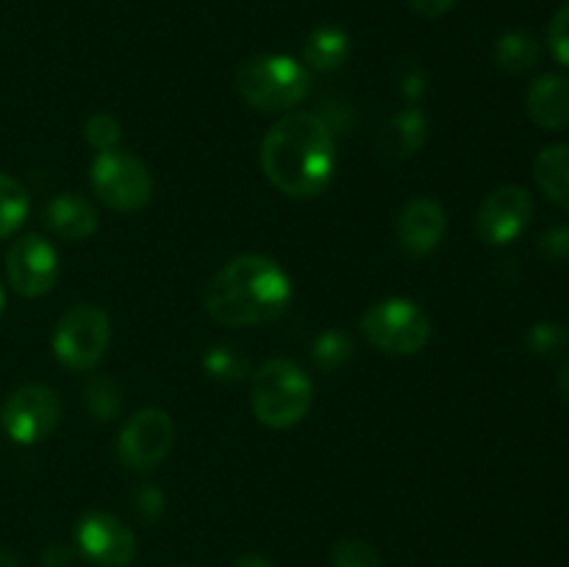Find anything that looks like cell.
Listing matches in <instances>:
<instances>
[{
  "instance_id": "3957f363",
  "label": "cell",
  "mask_w": 569,
  "mask_h": 567,
  "mask_svg": "<svg viewBox=\"0 0 569 567\" xmlns=\"http://www.w3.org/2000/svg\"><path fill=\"white\" fill-rule=\"evenodd\" d=\"M311 378L292 359H270L253 372L250 404L253 415L267 428H292L311 409Z\"/></svg>"
},
{
  "instance_id": "603a6c76",
  "label": "cell",
  "mask_w": 569,
  "mask_h": 567,
  "mask_svg": "<svg viewBox=\"0 0 569 567\" xmlns=\"http://www.w3.org/2000/svg\"><path fill=\"white\" fill-rule=\"evenodd\" d=\"M83 400H87V409L92 411L98 420H111V417H117V411H120L122 406L120 387L106 376L89 378L87 389H83Z\"/></svg>"
},
{
  "instance_id": "d6a6232c",
  "label": "cell",
  "mask_w": 569,
  "mask_h": 567,
  "mask_svg": "<svg viewBox=\"0 0 569 567\" xmlns=\"http://www.w3.org/2000/svg\"><path fill=\"white\" fill-rule=\"evenodd\" d=\"M559 389H561V395L569 400V359L561 365V370H559Z\"/></svg>"
},
{
  "instance_id": "5bb4252c",
  "label": "cell",
  "mask_w": 569,
  "mask_h": 567,
  "mask_svg": "<svg viewBox=\"0 0 569 567\" xmlns=\"http://www.w3.org/2000/svg\"><path fill=\"white\" fill-rule=\"evenodd\" d=\"M44 228L64 242H81L98 231V211L83 195L61 192L44 203Z\"/></svg>"
},
{
  "instance_id": "e0dca14e",
  "label": "cell",
  "mask_w": 569,
  "mask_h": 567,
  "mask_svg": "<svg viewBox=\"0 0 569 567\" xmlns=\"http://www.w3.org/2000/svg\"><path fill=\"white\" fill-rule=\"evenodd\" d=\"M533 181L550 203L569 211V145H550L537 156Z\"/></svg>"
},
{
  "instance_id": "4dcf8cb0",
  "label": "cell",
  "mask_w": 569,
  "mask_h": 567,
  "mask_svg": "<svg viewBox=\"0 0 569 567\" xmlns=\"http://www.w3.org/2000/svg\"><path fill=\"white\" fill-rule=\"evenodd\" d=\"M72 565V550L64 545H50L44 550V567H70Z\"/></svg>"
},
{
  "instance_id": "30bf717a",
  "label": "cell",
  "mask_w": 569,
  "mask_h": 567,
  "mask_svg": "<svg viewBox=\"0 0 569 567\" xmlns=\"http://www.w3.org/2000/svg\"><path fill=\"white\" fill-rule=\"evenodd\" d=\"M59 253L39 233H26L14 239L6 256V276L11 289L22 298H42L59 281Z\"/></svg>"
},
{
  "instance_id": "cb8c5ba5",
  "label": "cell",
  "mask_w": 569,
  "mask_h": 567,
  "mask_svg": "<svg viewBox=\"0 0 569 567\" xmlns=\"http://www.w3.org/2000/svg\"><path fill=\"white\" fill-rule=\"evenodd\" d=\"M331 567H381V556L365 539H339L333 545Z\"/></svg>"
},
{
  "instance_id": "5b68a950",
  "label": "cell",
  "mask_w": 569,
  "mask_h": 567,
  "mask_svg": "<svg viewBox=\"0 0 569 567\" xmlns=\"http://www.w3.org/2000/svg\"><path fill=\"white\" fill-rule=\"evenodd\" d=\"M361 331L381 354L415 356L431 339V320L415 300L387 298L361 315Z\"/></svg>"
},
{
  "instance_id": "7c38bea8",
  "label": "cell",
  "mask_w": 569,
  "mask_h": 567,
  "mask_svg": "<svg viewBox=\"0 0 569 567\" xmlns=\"http://www.w3.org/2000/svg\"><path fill=\"white\" fill-rule=\"evenodd\" d=\"M78 550L98 567H126L137 556V537L120 517L89 511L76 526Z\"/></svg>"
},
{
  "instance_id": "836d02e7",
  "label": "cell",
  "mask_w": 569,
  "mask_h": 567,
  "mask_svg": "<svg viewBox=\"0 0 569 567\" xmlns=\"http://www.w3.org/2000/svg\"><path fill=\"white\" fill-rule=\"evenodd\" d=\"M0 567H20V561H17V556L11 554L6 545H0Z\"/></svg>"
},
{
  "instance_id": "7402d4cb",
  "label": "cell",
  "mask_w": 569,
  "mask_h": 567,
  "mask_svg": "<svg viewBox=\"0 0 569 567\" xmlns=\"http://www.w3.org/2000/svg\"><path fill=\"white\" fill-rule=\"evenodd\" d=\"M350 354H353V339L345 331H326L315 339V345H311V359H315V365L326 372L342 367L345 361L350 359Z\"/></svg>"
},
{
  "instance_id": "1f68e13d",
  "label": "cell",
  "mask_w": 569,
  "mask_h": 567,
  "mask_svg": "<svg viewBox=\"0 0 569 567\" xmlns=\"http://www.w3.org/2000/svg\"><path fill=\"white\" fill-rule=\"evenodd\" d=\"M233 567H272V565L264 559V556L248 554V556H239V559L233 561Z\"/></svg>"
},
{
  "instance_id": "2e32d148",
  "label": "cell",
  "mask_w": 569,
  "mask_h": 567,
  "mask_svg": "<svg viewBox=\"0 0 569 567\" xmlns=\"http://www.w3.org/2000/svg\"><path fill=\"white\" fill-rule=\"evenodd\" d=\"M428 137V120L420 109H403L378 133V153L383 159H409Z\"/></svg>"
},
{
  "instance_id": "ffe728a7",
  "label": "cell",
  "mask_w": 569,
  "mask_h": 567,
  "mask_svg": "<svg viewBox=\"0 0 569 567\" xmlns=\"http://www.w3.org/2000/svg\"><path fill=\"white\" fill-rule=\"evenodd\" d=\"M28 209H31V203H28L26 187L0 172V239L11 237L26 222Z\"/></svg>"
},
{
  "instance_id": "9a60e30c",
  "label": "cell",
  "mask_w": 569,
  "mask_h": 567,
  "mask_svg": "<svg viewBox=\"0 0 569 567\" xmlns=\"http://www.w3.org/2000/svg\"><path fill=\"white\" fill-rule=\"evenodd\" d=\"M528 115L545 131H561L569 126V78L545 72L528 89Z\"/></svg>"
},
{
  "instance_id": "83f0119b",
  "label": "cell",
  "mask_w": 569,
  "mask_h": 567,
  "mask_svg": "<svg viewBox=\"0 0 569 567\" xmlns=\"http://www.w3.org/2000/svg\"><path fill=\"white\" fill-rule=\"evenodd\" d=\"M539 250L550 261L569 259V226H553L539 237Z\"/></svg>"
},
{
  "instance_id": "e575fe53",
  "label": "cell",
  "mask_w": 569,
  "mask_h": 567,
  "mask_svg": "<svg viewBox=\"0 0 569 567\" xmlns=\"http://www.w3.org/2000/svg\"><path fill=\"white\" fill-rule=\"evenodd\" d=\"M3 309H6V295H3V287H0V317H3Z\"/></svg>"
},
{
  "instance_id": "9c48e42d",
  "label": "cell",
  "mask_w": 569,
  "mask_h": 567,
  "mask_svg": "<svg viewBox=\"0 0 569 567\" xmlns=\"http://www.w3.org/2000/svg\"><path fill=\"white\" fill-rule=\"evenodd\" d=\"M176 442V422L164 409H139L122 426L117 439V459L122 467L137 472H150L164 461Z\"/></svg>"
},
{
  "instance_id": "d4e9b609",
  "label": "cell",
  "mask_w": 569,
  "mask_h": 567,
  "mask_svg": "<svg viewBox=\"0 0 569 567\" xmlns=\"http://www.w3.org/2000/svg\"><path fill=\"white\" fill-rule=\"evenodd\" d=\"M526 345L533 356H556L569 345V334L559 322H537L528 331Z\"/></svg>"
},
{
  "instance_id": "f546056e",
  "label": "cell",
  "mask_w": 569,
  "mask_h": 567,
  "mask_svg": "<svg viewBox=\"0 0 569 567\" xmlns=\"http://www.w3.org/2000/svg\"><path fill=\"white\" fill-rule=\"evenodd\" d=\"M409 6L417 11V14L433 20V17L448 14V11L456 6V0H409Z\"/></svg>"
},
{
  "instance_id": "44dd1931",
  "label": "cell",
  "mask_w": 569,
  "mask_h": 567,
  "mask_svg": "<svg viewBox=\"0 0 569 567\" xmlns=\"http://www.w3.org/2000/svg\"><path fill=\"white\" fill-rule=\"evenodd\" d=\"M203 370L217 381H239L250 372V361L233 345H214V348L206 350Z\"/></svg>"
},
{
  "instance_id": "7a4b0ae2",
  "label": "cell",
  "mask_w": 569,
  "mask_h": 567,
  "mask_svg": "<svg viewBox=\"0 0 569 567\" xmlns=\"http://www.w3.org/2000/svg\"><path fill=\"white\" fill-rule=\"evenodd\" d=\"M292 304V281L276 259L242 253L209 281L203 306L211 320L244 328L272 322Z\"/></svg>"
},
{
  "instance_id": "d6986e66",
  "label": "cell",
  "mask_w": 569,
  "mask_h": 567,
  "mask_svg": "<svg viewBox=\"0 0 569 567\" xmlns=\"http://www.w3.org/2000/svg\"><path fill=\"white\" fill-rule=\"evenodd\" d=\"M539 56H542V48H539L537 37H531L528 31H509L495 44V64L511 76H520V72L537 67Z\"/></svg>"
},
{
  "instance_id": "8992f818",
  "label": "cell",
  "mask_w": 569,
  "mask_h": 567,
  "mask_svg": "<svg viewBox=\"0 0 569 567\" xmlns=\"http://www.w3.org/2000/svg\"><path fill=\"white\" fill-rule=\"evenodd\" d=\"M89 183L100 203L114 211H139L153 198L150 170L142 159L122 148L103 150L94 156L92 167H89Z\"/></svg>"
},
{
  "instance_id": "8fae6325",
  "label": "cell",
  "mask_w": 569,
  "mask_h": 567,
  "mask_svg": "<svg viewBox=\"0 0 569 567\" xmlns=\"http://www.w3.org/2000/svg\"><path fill=\"white\" fill-rule=\"evenodd\" d=\"M533 200L526 187L506 183L489 192L478 206L476 228L487 245H509L531 226Z\"/></svg>"
},
{
  "instance_id": "4fadbf2b",
  "label": "cell",
  "mask_w": 569,
  "mask_h": 567,
  "mask_svg": "<svg viewBox=\"0 0 569 567\" xmlns=\"http://www.w3.org/2000/svg\"><path fill=\"white\" fill-rule=\"evenodd\" d=\"M448 231V215L431 198H415L395 220V239L409 256H428L439 248Z\"/></svg>"
},
{
  "instance_id": "484cf974",
  "label": "cell",
  "mask_w": 569,
  "mask_h": 567,
  "mask_svg": "<svg viewBox=\"0 0 569 567\" xmlns=\"http://www.w3.org/2000/svg\"><path fill=\"white\" fill-rule=\"evenodd\" d=\"M83 137H87V142L92 145L98 153H103V150L120 148L122 128L114 117L106 115V111H98V115L89 117L87 126H83Z\"/></svg>"
},
{
  "instance_id": "f1b7e54d",
  "label": "cell",
  "mask_w": 569,
  "mask_h": 567,
  "mask_svg": "<svg viewBox=\"0 0 569 567\" xmlns=\"http://www.w3.org/2000/svg\"><path fill=\"white\" fill-rule=\"evenodd\" d=\"M133 509H137V515L142 517L144 523H153L156 517L164 511V498H161V493L156 487H139L137 493H133Z\"/></svg>"
},
{
  "instance_id": "ac0fdd59",
  "label": "cell",
  "mask_w": 569,
  "mask_h": 567,
  "mask_svg": "<svg viewBox=\"0 0 569 567\" xmlns=\"http://www.w3.org/2000/svg\"><path fill=\"white\" fill-rule=\"evenodd\" d=\"M350 37L337 26H320L306 37L303 61L317 72H333L348 61Z\"/></svg>"
},
{
  "instance_id": "ba28073f",
  "label": "cell",
  "mask_w": 569,
  "mask_h": 567,
  "mask_svg": "<svg viewBox=\"0 0 569 567\" xmlns=\"http://www.w3.org/2000/svg\"><path fill=\"white\" fill-rule=\"evenodd\" d=\"M61 420V400L48 384H26L0 406V426L17 445H37L56 431Z\"/></svg>"
},
{
  "instance_id": "52a82bcc",
  "label": "cell",
  "mask_w": 569,
  "mask_h": 567,
  "mask_svg": "<svg viewBox=\"0 0 569 567\" xmlns=\"http://www.w3.org/2000/svg\"><path fill=\"white\" fill-rule=\"evenodd\" d=\"M111 342V320L100 306L76 304L61 315L53 331V354L67 370H92Z\"/></svg>"
},
{
  "instance_id": "6da1fadb",
  "label": "cell",
  "mask_w": 569,
  "mask_h": 567,
  "mask_svg": "<svg viewBox=\"0 0 569 567\" xmlns=\"http://www.w3.org/2000/svg\"><path fill=\"white\" fill-rule=\"evenodd\" d=\"M261 170L287 198L309 200L328 189L337 167L333 131L320 115L289 111L261 139Z\"/></svg>"
},
{
  "instance_id": "4316f807",
  "label": "cell",
  "mask_w": 569,
  "mask_h": 567,
  "mask_svg": "<svg viewBox=\"0 0 569 567\" xmlns=\"http://www.w3.org/2000/svg\"><path fill=\"white\" fill-rule=\"evenodd\" d=\"M548 44L556 59L569 67V0L553 14L548 26Z\"/></svg>"
},
{
  "instance_id": "277c9868",
  "label": "cell",
  "mask_w": 569,
  "mask_h": 567,
  "mask_svg": "<svg viewBox=\"0 0 569 567\" xmlns=\"http://www.w3.org/2000/svg\"><path fill=\"white\" fill-rule=\"evenodd\" d=\"M309 70L292 56H250L237 70V92L264 115L295 109L309 92Z\"/></svg>"
}]
</instances>
